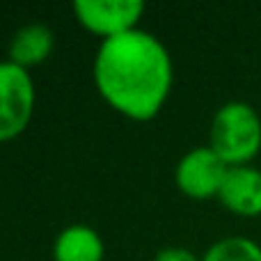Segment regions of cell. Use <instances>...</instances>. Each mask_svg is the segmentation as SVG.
Wrapping results in <instances>:
<instances>
[{
    "mask_svg": "<svg viewBox=\"0 0 261 261\" xmlns=\"http://www.w3.org/2000/svg\"><path fill=\"white\" fill-rule=\"evenodd\" d=\"M103 239L87 225H71L62 229L53 245L55 261H103Z\"/></svg>",
    "mask_w": 261,
    "mask_h": 261,
    "instance_id": "52a82bcc",
    "label": "cell"
},
{
    "mask_svg": "<svg viewBox=\"0 0 261 261\" xmlns=\"http://www.w3.org/2000/svg\"><path fill=\"white\" fill-rule=\"evenodd\" d=\"M53 50V30L44 23L23 25L9 44V62L28 69L41 64Z\"/></svg>",
    "mask_w": 261,
    "mask_h": 261,
    "instance_id": "ba28073f",
    "label": "cell"
},
{
    "mask_svg": "<svg viewBox=\"0 0 261 261\" xmlns=\"http://www.w3.org/2000/svg\"><path fill=\"white\" fill-rule=\"evenodd\" d=\"M78 21L103 39L135 30V23L144 14L140 0H78L73 3Z\"/></svg>",
    "mask_w": 261,
    "mask_h": 261,
    "instance_id": "5b68a950",
    "label": "cell"
},
{
    "mask_svg": "<svg viewBox=\"0 0 261 261\" xmlns=\"http://www.w3.org/2000/svg\"><path fill=\"white\" fill-rule=\"evenodd\" d=\"M202 261H261V245L245 236H227L213 243Z\"/></svg>",
    "mask_w": 261,
    "mask_h": 261,
    "instance_id": "9c48e42d",
    "label": "cell"
},
{
    "mask_svg": "<svg viewBox=\"0 0 261 261\" xmlns=\"http://www.w3.org/2000/svg\"><path fill=\"white\" fill-rule=\"evenodd\" d=\"M99 94L124 117L153 119L165 106L172 87V60L158 37L128 30L103 39L94 60Z\"/></svg>",
    "mask_w": 261,
    "mask_h": 261,
    "instance_id": "6da1fadb",
    "label": "cell"
},
{
    "mask_svg": "<svg viewBox=\"0 0 261 261\" xmlns=\"http://www.w3.org/2000/svg\"><path fill=\"white\" fill-rule=\"evenodd\" d=\"M227 170L229 165L211 147H197L176 165V186L193 199L218 197Z\"/></svg>",
    "mask_w": 261,
    "mask_h": 261,
    "instance_id": "277c9868",
    "label": "cell"
},
{
    "mask_svg": "<svg viewBox=\"0 0 261 261\" xmlns=\"http://www.w3.org/2000/svg\"><path fill=\"white\" fill-rule=\"evenodd\" d=\"M35 110V83L28 69L0 62V142L14 140L28 128Z\"/></svg>",
    "mask_w": 261,
    "mask_h": 261,
    "instance_id": "3957f363",
    "label": "cell"
},
{
    "mask_svg": "<svg viewBox=\"0 0 261 261\" xmlns=\"http://www.w3.org/2000/svg\"><path fill=\"white\" fill-rule=\"evenodd\" d=\"M218 199L239 216H261V170L250 165L229 167Z\"/></svg>",
    "mask_w": 261,
    "mask_h": 261,
    "instance_id": "8992f818",
    "label": "cell"
},
{
    "mask_svg": "<svg viewBox=\"0 0 261 261\" xmlns=\"http://www.w3.org/2000/svg\"><path fill=\"white\" fill-rule=\"evenodd\" d=\"M208 147L229 167L250 163L261 151V117L245 101L220 106L211 122Z\"/></svg>",
    "mask_w": 261,
    "mask_h": 261,
    "instance_id": "7a4b0ae2",
    "label": "cell"
},
{
    "mask_svg": "<svg viewBox=\"0 0 261 261\" xmlns=\"http://www.w3.org/2000/svg\"><path fill=\"white\" fill-rule=\"evenodd\" d=\"M153 261H202L195 257V252L186 248H165L153 257Z\"/></svg>",
    "mask_w": 261,
    "mask_h": 261,
    "instance_id": "30bf717a",
    "label": "cell"
}]
</instances>
